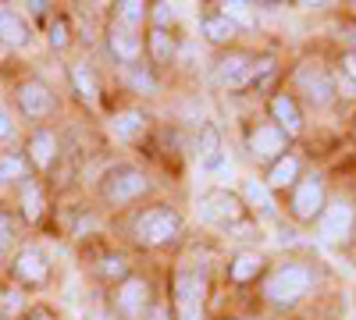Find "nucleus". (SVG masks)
<instances>
[{
	"mask_svg": "<svg viewBox=\"0 0 356 320\" xmlns=\"http://www.w3.org/2000/svg\"><path fill=\"white\" fill-rule=\"evenodd\" d=\"M342 68H346L349 78H356V53H346V65H342Z\"/></svg>",
	"mask_w": 356,
	"mask_h": 320,
	"instance_id": "34",
	"label": "nucleus"
},
{
	"mask_svg": "<svg viewBox=\"0 0 356 320\" xmlns=\"http://www.w3.org/2000/svg\"><path fill=\"white\" fill-rule=\"evenodd\" d=\"M36 320H47V317H36Z\"/></svg>",
	"mask_w": 356,
	"mask_h": 320,
	"instance_id": "35",
	"label": "nucleus"
},
{
	"mask_svg": "<svg viewBox=\"0 0 356 320\" xmlns=\"http://www.w3.org/2000/svg\"><path fill=\"white\" fill-rule=\"evenodd\" d=\"M104 274H125V260H107V264H104Z\"/></svg>",
	"mask_w": 356,
	"mask_h": 320,
	"instance_id": "31",
	"label": "nucleus"
},
{
	"mask_svg": "<svg viewBox=\"0 0 356 320\" xmlns=\"http://www.w3.org/2000/svg\"><path fill=\"white\" fill-rule=\"evenodd\" d=\"M310 281H314V274L307 267L289 264V267H282V271H275L271 278H267L264 292H267V299L278 303V306H292V303H300L310 292Z\"/></svg>",
	"mask_w": 356,
	"mask_h": 320,
	"instance_id": "1",
	"label": "nucleus"
},
{
	"mask_svg": "<svg viewBox=\"0 0 356 320\" xmlns=\"http://www.w3.org/2000/svg\"><path fill=\"white\" fill-rule=\"evenodd\" d=\"M18 103H22V110L29 114V118H43V114H50V107H54V100H50V93H47V85H40V82L22 85Z\"/></svg>",
	"mask_w": 356,
	"mask_h": 320,
	"instance_id": "12",
	"label": "nucleus"
},
{
	"mask_svg": "<svg viewBox=\"0 0 356 320\" xmlns=\"http://www.w3.org/2000/svg\"><path fill=\"white\" fill-rule=\"evenodd\" d=\"M178 228H182V221H178L175 210H146L139 221H136V239L146 242V246H161L168 239L178 235Z\"/></svg>",
	"mask_w": 356,
	"mask_h": 320,
	"instance_id": "4",
	"label": "nucleus"
},
{
	"mask_svg": "<svg viewBox=\"0 0 356 320\" xmlns=\"http://www.w3.org/2000/svg\"><path fill=\"white\" fill-rule=\"evenodd\" d=\"M114 135L118 139H136V135H143V128H146V118H143V114L139 110H125V114H118V118H114Z\"/></svg>",
	"mask_w": 356,
	"mask_h": 320,
	"instance_id": "17",
	"label": "nucleus"
},
{
	"mask_svg": "<svg viewBox=\"0 0 356 320\" xmlns=\"http://www.w3.org/2000/svg\"><path fill=\"white\" fill-rule=\"evenodd\" d=\"M296 182H300V160L289 153L282 160H275L271 171H267V178H264L267 189H296Z\"/></svg>",
	"mask_w": 356,
	"mask_h": 320,
	"instance_id": "13",
	"label": "nucleus"
},
{
	"mask_svg": "<svg viewBox=\"0 0 356 320\" xmlns=\"http://www.w3.org/2000/svg\"><path fill=\"white\" fill-rule=\"evenodd\" d=\"M111 50L122 57V61H136V57H139V40L129 33V28L118 25L114 33H111Z\"/></svg>",
	"mask_w": 356,
	"mask_h": 320,
	"instance_id": "18",
	"label": "nucleus"
},
{
	"mask_svg": "<svg viewBox=\"0 0 356 320\" xmlns=\"http://www.w3.org/2000/svg\"><path fill=\"white\" fill-rule=\"evenodd\" d=\"M33 160H36L40 167H47V164L54 160V135H50V132H40V135L33 139Z\"/></svg>",
	"mask_w": 356,
	"mask_h": 320,
	"instance_id": "24",
	"label": "nucleus"
},
{
	"mask_svg": "<svg viewBox=\"0 0 356 320\" xmlns=\"http://www.w3.org/2000/svg\"><path fill=\"white\" fill-rule=\"evenodd\" d=\"M253 78V61L243 53H232L225 61H218V82L225 90H243V85Z\"/></svg>",
	"mask_w": 356,
	"mask_h": 320,
	"instance_id": "10",
	"label": "nucleus"
},
{
	"mask_svg": "<svg viewBox=\"0 0 356 320\" xmlns=\"http://www.w3.org/2000/svg\"><path fill=\"white\" fill-rule=\"evenodd\" d=\"M296 85H300V93H307V100L314 107H328L339 93L332 71L324 65H317V61H310V65H303L300 71H296Z\"/></svg>",
	"mask_w": 356,
	"mask_h": 320,
	"instance_id": "2",
	"label": "nucleus"
},
{
	"mask_svg": "<svg viewBox=\"0 0 356 320\" xmlns=\"http://www.w3.org/2000/svg\"><path fill=\"white\" fill-rule=\"evenodd\" d=\"M50 43H54V47H65V43H68V33H65V22H57V25L50 28Z\"/></svg>",
	"mask_w": 356,
	"mask_h": 320,
	"instance_id": "29",
	"label": "nucleus"
},
{
	"mask_svg": "<svg viewBox=\"0 0 356 320\" xmlns=\"http://www.w3.org/2000/svg\"><path fill=\"white\" fill-rule=\"evenodd\" d=\"M11 132H15V125H11V118L4 110H0V139H11Z\"/></svg>",
	"mask_w": 356,
	"mask_h": 320,
	"instance_id": "32",
	"label": "nucleus"
},
{
	"mask_svg": "<svg viewBox=\"0 0 356 320\" xmlns=\"http://www.w3.org/2000/svg\"><path fill=\"white\" fill-rule=\"evenodd\" d=\"M203 36L211 40V43H228V40L235 36V25H232L225 15H218V18H207V22H203Z\"/></svg>",
	"mask_w": 356,
	"mask_h": 320,
	"instance_id": "21",
	"label": "nucleus"
},
{
	"mask_svg": "<svg viewBox=\"0 0 356 320\" xmlns=\"http://www.w3.org/2000/svg\"><path fill=\"white\" fill-rule=\"evenodd\" d=\"M285 132L278 125H260L253 135H250V153L257 160H282L285 157Z\"/></svg>",
	"mask_w": 356,
	"mask_h": 320,
	"instance_id": "7",
	"label": "nucleus"
},
{
	"mask_svg": "<svg viewBox=\"0 0 356 320\" xmlns=\"http://www.w3.org/2000/svg\"><path fill=\"white\" fill-rule=\"evenodd\" d=\"M200 217L207 224H235L243 217V203L235 199L232 192H211V196H203V203H200Z\"/></svg>",
	"mask_w": 356,
	"mask_h": 320,
	"instance_id": "6",
	"label": "nucleus"
},
{
	"mask_svg": "<svg viewBox=\"0 0 356 320\" xmlns=\"http://www.w3.org/2000/svg\"><path fill=\"white\" fill-rule=\"evenodd\" d=\"M132 85H136V90H154V78L143 75V71H136V75H132Z\"/></svg>",
	"mask_w": 356,
	"mask_h": 320,
	"instance_id": "30",
	"label": "nucleus"
},
{
	"mask_svg": "<svg viewBox=\"0 0 356 320\" xmlns=\"http://www.w3.org/2000/svg\"><path fill=\"white\" fill-rule=\"evenodd\" d=\"M72 78H75V85H79V96H82L86 103H97V82H93V75L79 65V68H72Z\"/></svg>",
	"mask_w": 356,
	"mask_h": 320,
	"instance_id": "23",
	"label": "nucleus"
},
{
	"mask_svg": "<svg viewBox=\"0 0 356 320\" xmlns=\"http://www.w3.org/2000/svg\"><path fill=\"white\" fill-rule=\"evenodd\" d=\"M0 40H4V43H15V47L29 40V33H25V25H22V18H18V15L0 11Z\"/></svg>",
	"mask_w": 356,
	"mask_h": 320,
	"instance_id": "19",
	"label": "nucleus"
},
{
	"mask_svg": "<svg viewBox=\"0 0 356 320\" xmlns=\"http://www.w3.org/2000/svg\"><path fill=\"white\" fill-rule=\"evenodd\" d=\"M175 15H178V11H175L171 4H157V22H161V25H164V22H171Z\"/></svg>",
	"mask_w": 356,
	"mask_h": 320,
	"instance_id": "33",
	"label": "nucleus"
},
{
	"mask_svg": "<svg viewBox=\"0 0 356 320\" xmlns=\"http://www.w3.org/2000/svg\"><path fill=\"white\" fill-rule=\"evenodd\" d=\"M15 274H18L22 281H29V285L43 281V278H47V260H43V253H40V249H25V253H18Z\"/></svg>",
	"mask_w": 356,
	"mask_h": 320,
	"instance_id": "15",
	"label": "nucleus"
},
{
	"mask_svg": "<svg viewBox=\"0 0 356 320\" xmlns=\"http://www.w3.org/2000/svg\"><path fill=\"white\" fill-rule=\"evenodd\" d=\"M146 306V285L143 281H125V288L118 292V310L125 317H139Z\"/></svg>",
	"mask_w": 356,
	"mask_h": 320,
	"instance_id": "16",
	"label": "nucleus"
},
{
	"mask_svg": "<svg viewBox=\"0 0 356 320\" xmlns=\"http://www.w3.org/2000/svg\"><path fill=\"white\" fill-rule=\"evenodd\" d=\"M260 267H264V260L257 253H239L232 264V281H250V278H257Z\"/></svg>",
	"mask_w": 356,
	"mask_h": 320,
	"instance_id": "20",
	"label": "nucleus"
},
{
	"mask_svg": "<svg viewBox=\"0 0 356 320\" xmlns=\"http://www.w3.org/2000/svg\"><path fill=\"white\" fill-rule=\"evenodd\" d=\"M243 196L246 203L260 214V217H275V199H271V189H267L260 178H246L243 182Z\"/></svg>",
	"mask_w": 356,
	"mask_h": 320,
	"instance_id": "14",
	"label": "nucleus"
},
{
	"mask_svg": "<svg viewBox=\"0 0 356 320\" xmlns=\"http://www.w3.org/2000/svg\"><path fill=\"white\" fill-rule=\"evenodd\" d=\"M143 189H146L143 174L132 171V167H122V171H111V178H107V185H104V196H107L111 203H129V199H136Z\"/></svg>",
	"mask_w": 356,
	"mask_h": 320,
	"instance_id": "8",
	"label": "nucleus"
},
{
	"mask_svg": "<svg viewBox=\"0 0 356 320\" xmlns=\"http://www.w3.org/2000/svg\"><path fill=\"white\" fill-rule=\"evenodd\" d=\"M178 320H203V285L193 274H178Z\"/></svg>",
	"mask_w": 356,
	"mask_h": 320,
	"instance_id": "9",
	"label": "nucleus"
},
{
	"mask_svg": "<svg viewBox=\"0 0 356 320\" xmlns=\"http://www.w3.org/2000/svg\"><path fill=\"white\" fill-rule=\"evenodd\" d=\"M118 15H122V22H129V25H136V22H143V4H136V0H125V4H118Z\"/></svg>",
	"mask_w": 356,
	"mask_h": 320,
	"instance_id": "27",
	"label": "nucleus"
},
{
	"mask_svg": "<svg viewBox=\"0 0 356 320\" xmlns=\"http://www.w3.org/2000/svg\"><path fill=\"white\" fill-rule=\"evenodd\" d=\"M221 8H225L221 15L232 25H253V11H250L253 4H246V0H228V4H221Z\"/></svg>",
	"mask_w": 356,
	"mask_h": 320,
	"instance_id": "22",
	"label": "nucleus"
},
{
	"mask_svg": "<svg viewBox=\"0 0 356 320\" xmlns=\"http://www.w3.org/2000/svg\"><path fill=\"white\" fill-rule=\"evenodd\" d=\"M356 224V210L349 199H335V203H324V210L317 217V235L321 242H342Z\"/></svg>",
	"mask_w": 356,
	"mask_h": 320,
	"instance_id": "3",
	"label": "nucleus"
},
{
	"mask_svg": "<svg viewBox=\"0 0 356 320\" xmlns=\"http://www.w3.org/2000/svg\"><path fill=\"white\" fill-rule=\"evenodd\" d=\"M271 114H275V121H278V128H282L285 135H300L303 114H300V103H296L289 93H278V96L271 100Z\"/></svg>",
	"mask_w": 356,
	"mask_h": 320,
	"instance_id": "11",
	"label": "nucleus"
},
{
	"mask_svg": "<svg viewBox=\"0 0 356 320\" xmlns=\"http://www.w3.org/2000/svg\"><path fill=\"white\" fill-rule=\"evenodd\" d=\"M25 174V160L22 157H0V182H11Z\"/></svg>",
	"mask_w": 356,
	"mask_h": 320,
	"instance_id": "25",
	"label": "nucleus"
},
{
	"mask_svg": "<svg viewBox=\"0 0 356 320\" xmlns=\"http://www.w3.org/2000/svg\"><path fill=\"white\" fill-rule=\"evenodd\" d=\"M324 210V182L321 174H307L303 182H296L292 192V217L296 221H314Z\"/></svg>",
	"mask_w": 356,
	"mask_h": 320,
	"instance_id": "5",
	"label": "nucleus"
},
{
	"mask_svg": "<svg viewBox=\"0 0 356 320\" xmlns=\"http://www.w3.org/2000/svg\"><path fill=\"white\" fill-rule=\"evenodd\" d=\"M150 47H154V57L164 65V61H171V36L164 33V28H157V33L150 36Z\"/></svg>",
	"mask_w": 356,
	"mask_h": 320,
	"instance_id": "26",
	"label": "nucleus"
},
{
	"mask_svg": "<svg viewBox=\"0 0 356 320\" xmlns=\"http://www.w3.org/2000/svg\"><path fill=\"white\" fill-rule=\"evenodd\" d=\"M22 199H25V214H29V217H36V214H40V196H36V189H25Z\"/></svg>",
	"mask_w": 356,
	"mask_h": 320,
	"instance_id": "28",
	"label": "nucleus"
}]
</instances>
